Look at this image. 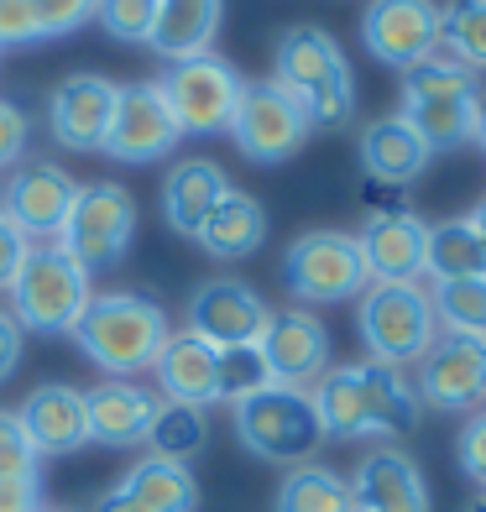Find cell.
<instances>
[{"mask_svg":"<svg viewBox=\"0 0 486 512\" xmlns=\"http://www.w3.org/2000/svg\"><path fill=\"white\" fill-rule=\"evenodd\" d=\"M309 398L319 408L324 439H398L419 424V408H424L403 371L372 356L330 366L309 387Z\"/></svg>","mask_w":486,"mask_h":512,"instance_id":"cell-1","label":"cell"},{"mask_svg":"<svg viewBox=\"0 0 486 512\" xmlns=\"http://www.w3.org/2000/svg\"><path fill=\"white\" fill-rule=\"evenodd\" d=\"M168 335H173L168 309L136 288L95 293L84 319L74 324V345L105 371V382H136L142 371H152Z\"/></svg>","mask_w":486,"mask_h":512,"instance_id":"cell-2","label":"cell"},{"mask_svg":"<svg viewBox=\"0 0 486 512\" xmlns=\"http://www.w3.org/2000/svg\"><path fill=\"white\" fill-rule=\"evenodd\" d=\"M272 84L309 110V126H345L356 115V74L324 27H288L277 37Z\"/></svg>","mask_w":486,"mask_h":512,"instance_id":"cell-3","label":"cell"},{"mask_svg":"<svg viewBox=\"0 0 486 512\" xmlns=\"http://www.w3.org/2000/svg\"><path fill=\"white\" fill-rule=\"evenodd\" d=\"M89 298V272L58 241H37L11 283V319L27 335H74Z\"/></svg>","mask_w":486,"mask_h":512,"instance_id":"cell-4","label":"cell"},{"mask_svg":"<svg viewBox=\"0 0 486 512\" xmlns=\"http://www.w3.org/2000/svg\"><path fill=\"white\" fill-rule=\"evenodd\" d=\"M236 439L246 455H257L267 465H309L324 445L319 408L309 398V387H262L246 403H236Z\"/></svg>","mask_w":486,"mask_h":512,"instance_id":"cell-5","label":"cell"},{"mask_svg":"<svg viewBox=\"0 0 486 512\" xmlns=\"http://www.w3.org/2000/svg\"><path fill=\"white\" fill-rule=\"evenodd\" d=\"M356 330L366 356L382 366H419L439 340V319L424 283H372L356 298Z\"/></svg>","mask_w":486,"mask_h":512,"instance_id":"cell-6","label":"cell"},{"mask_svg":"<svg viewBox=\"0 0 486 512\" xmlns=\"http://www.w3.org/2000/svg\"><path fill=\"white\" fill-rule=\"evenodd\" d=\"M283 283L298 304H351L372 288L351 230H304L283 256Z\"/></svg>","mask_w":486,"mask_h":512,"instance_id":"cell-7","label":"cell"},{"mask_svg":"<svg viewBox=\"0 0 486 512\" xmlns=\"http://www.w3.org/2000/svg\"><path fill=\"white\" fill-rule=\"evenodd\" d=\"M157 89L168 95V110L183 136H230V121L241 110L246 95V79L215 53H199V58H183L168 63V74L157 79Z\"/></svg>","mask_w":486,"mask_h":512,"instance_id":"cell-8","label":"cell"},{"mask_svg":"<svg viewBox=\"0 0 486 512\" xmlns=\"http://www.w3.org/2000/svg\"><path fill=\"white\" fill-rule=\"evenodd\" d=\"M136 236V199L121 183H79V199L58 230V246L84 272H105L131 251Z\"/></svg>","mask_w":486,"mask_h":512,"instance_id":"cell-9","label":"cell"},{"mask_svg":"<svg viewBox=\"0 0 486 512\" xmlns=\"http://www.w3.org/2000/svg\"><path fill=\"white\" fill-rule=\"evenodd\" d=\"M309 110L298 105L283 84H246L241 95V110L236 121H230V142L246 162H262V168H277V162H288L298 147L309 142Z\"/></svg>","mask_w":486,"mask_h":512,"instance_id":"cell-10","label":"cell"},{"mask_svg":"<svg viewBox=\"0 0 486 512\" xmlns=\"http://www.w3.org/2000/svg\"><path fill=\"white\" fill-rule=\"evenodd\" d=\"M79 199V178L63 162H21V168L0 183V215H6L32 246L37 241H58V230L68 220V209Z\"/></svg>","mask_w":486,"mask_h":512,"instance_id":"cell-11","label":"cell"},{"mask_svg":"<svg viewBox=\"0 0 486 512\" xmlns=\"http://www.w3.org/2000/svg\"><path fill=\"white\" fill-rule=\"evenodd\" d=\"M178 142H183V131H178L173 110H168V95L157 89V79H147V84H121L100 152L115 157V162H131V168H147V162L168 157Z\"/></svg>","mask_w":486,"mask_h":512,"instance_id":"cell-12","label":"cell"},{"mask_svg":"<svg viewBox=\"0 0 486 512\" xmlns=\"http://www.w3.org/2000/svg\"><path fill=\"white\" fill-rule=\"evenodd\" d=\"M413 392L434 413H476L486 403V340L439 330V340L419 361Z\"/></svg>","mask_w":486,"mask_h":512,"instance_id":"cell-13","label":"cell"},{"mask_svg":"<svg viewBox=\"0 0 486 512\" xmlns=\"http://www.w3.org/2000/svg\"><path fill=\"white\" fill-rule=\"evenodd\" d=\"M361 42L377 63L408 74L439 53V6L434 0H372L361 16Z\"/></svg>","mask_w":486,"mask_h":512,"instance_id":"cell-14","label":"cell"},{"mask_svg":"<svg viewBox=\"0 0 486 512\" xmlns=\"http://www.w3.org/2000/svg\"><path fill=\"white\" fill-rule=\"evenodd\" d=\"M183 319H189V335H199V340H210L215 351H225V345H257L272 309L262 304L257 288L241 283V277H215V283L194 288Z\"/></svg>","mask_w":486,"mask_h":512,"instance_id":"cell-15","label":"cell"},{"mask_svg":"<svg viewBox=\"0 0 486 512\" xmlns=\"http://www.w3.org/2000/svg\"><path fill=\"white\" fill-rule=\"evenodd\" d=\"M257 351L277 387H314L330 371V330L309 309H283L267 319Z\"/></svg>","mask_w":486,"mask_h":512,"instance_id":"cell-16","label":"cell"},{"mask_svg":"<svg viewBox=\"0 0 486 512\" xmlns=\"http://www.w3.org/2000/svg\"><path fill=\"white\" fill-rule=\"evenodd\" d=\"M115 95H121V84H110L105 74H68L48 95L53 142L63 152H100L115 115Z\"/></svg>","mask_w":486,"mask_h":512,"instance_id":"cell-17","label":"cell"},{"mask_svg":"<svg viewBox=\"0 0 486 512\" xmlns=\"http://www.w3.org/2000/svg\"><path fill=\"white\" fill-rule=\"evenodd\" d=\"M16 418H21V434H27V445H32L37 460L74 455V450L89 445V403H84V392L68 387V382L32 387L27 398H21Z\"/></svg>","mask_w":486,"mask_h":512,"instance_id":"cell-18","label":"cell"},{"mask_svg":"<svg viewBox=\"0 0 486 512\" xmlns=\"http://www.w3.org/2000/svg\"><path fill=\"white\" fill-rule=\"evenodd\" d=\"M194 507H199L194 471L157 455L126 465V476L95 497V512H194Z\"/></svg>","mask_w":486,"mask_h":512,"instance_id":"cell-19","label":"cell"},{"mask_svg":"<svg viewBox=\"0 0 486 512\" xmlns=\"http://www.w3.org/2000/svg\"><path fill=\"white\" fill-rule=\"evenodd\" d=\"M356 512H429V481L419 460L398 445H377L351 471Z\"/></svg>","mask_w":486,"mask_h":512,"instance_id":"cell-20","label":"cell"},{"mask_svg":"<svg viewBox=\"0 0 486 512\" xmlns=\"http://www.w3.org/2000/svg\"><path fill=\"white\" fill-rule=\"evenodd\" d=\"M361 256L372 283H419L429 256V225L403 209V215H372L361 225Z\"/></svg>","mask_w":486,"mask_h":512,"instance_id":"cell-21","label":"cell"},{"mask_svg":"<svg viewBox=\"0 0 486 512\" xmlns=\"http://www.w3.org/2000/svg\"><path fill=\"white\" fill-rule=\"evenodd\" d=\"M84 403H89V445H105V450L147 445L152 418L162 408V398L142 382H100L84 392Z\"/></svg>","mask_w":486,"mask_h":512,"instance_id":"cell-22","label":"cell"},{"mask_svg":"<svg viewBox=\"0 0 486 512\" xmlns=\"http://www.w3.org/2000/svg\"><path fill=\"white\" fill-rule=\"evenodd\" d=\"M152 377H157V398H168V403H189V408L220 403V351L189 330L168 335V345L152 361Z\"/></svg>","mask_w":486,"mask_h":512,"instance_id":"cell-23","label":"cell"},{"mask_svg":"<svg viewBox=\"0 0 486 512\" xmlns=\"http://www.w3.org/2000/svg\"><path fill=\"white\" fill-rule=\"evenodd\" d=\"M434 162V147L413 131L403 115H382L361 131V168L372 183H387V189H403Z\"/></svg>","mask_w":486,"mask_h":512,"instance_id":"cell-24","label":"cell"},{"mask_svg":"<svg viewBox=\"0 0 486 512\" xmlns=\"http://www.w3.org/2000/svg\"><path fill=\"white\" fill-rule=\"evenodd\" d=\"M230 194V178L210 157H183L173 162L168 183H162V220L178 236H199V225L210 220V209Z\"/></svg>","mask_w":486,"mask_h":512,"instance_id":"cell-25","label":"cell"},{"mask_svg":"<svg viewBox=\"0 0 486 512\" xmlns=\"http://www.w3.org/2000/svg\"><path fill=\"white\" fill-rule=\"evenodd\" d=\"M220 16H225V0H157V27H152L147 48L162 63L199 58V53H210Z\"/></svg>","mask_w":486,"mask_h":512,"instance_id":"cell-26","label":"cell"},{"mask_svg":"<svg viewBox=\"0 0 486 512\" xmlns=\"http://www.w3.org/2000/svg\"><path fill=\"white\" fill-rule=\"evenodd\" d=\"M194 241L210 251V256H220V262H241V256L262 251V241H267V204L241 194V189H230L210 209V220L199 225Z\"/></svg>","mask_w":486,"mask_h":512,"instance_id":"cell-27","label":"cell"},{"mask_svg":"<svg viewBox=\"0 0 486 512\" xmlns=\"http://www.w3.org/2000/svg\"><path fill=\"white\" fill-rule=\"evenodd\" d=\"M424 277H429V283H455V277H486V241H481V230H476L466 215L429 225Z\"/></svg>","mask_w":486,"mask_h":512,"instance_id":"cell-28","label":"cell"},{"mask_svg":"<svg viewBox=\"0 0 486 512\" xmlns=\"http://www.w3.org/2000/svg\"><path fill=\"white\" fill-rule=\"evenodd\" d=\"M272 512H356L351 476L330 471V465H314V460L293 465L272 497Z\"/></svg>","mask_w":486,"mask_h":512,"instance_id":"cell-29","label":"cell"},{"mask_svg":"<svg viewBox=\"0 0 486 512\" xmlns=\"http://www.w3.org/2000/svg\"><path fill=\"white\" fill-rule=\"evenodd\" d=\"M147 455L157 460H178L189 465L204 455V445H210V418H204V408H189V403H168L162 398L157 418H152V434H147Z\"/></svg>","mask_w":486,"mask_h":512,"instance_id":"cell-30","label":"cell"},{"mask_svg":"<svg viewBox=\"0 0 486 512\" xmlns=\"http://www.w3.org/2000/svg\"><path fill=\"white\" fill-rule=\"evenodd\" d=\"M403 121L424 136L434 152L445 147H466L476 142V115H481V95L476 100H429V105H403Z\"/></svg>","mask_w":486,"mask_h":512,"instance_id":"cell-31","label":"cell"},{"mask_svg":"<svg viewBox=\"0 0 486 512\" xmlns=\"http://www.w3.org/2000/svg\"><path fill=\"white\" fill-rule=\"evenodd\" d=\"M481 95V74L466 63H455L450 53L445 58H424L419 68L403 74V105H429V100H476Z\"/></svg>","mask_w":486,"mask_h":512,"instance_id":"cell-32","label":"cell"},{"mask_svg":"<svg viewBox=\"0 0 486 512\" xmlns=\"http://www.w3.org/2000/svg\"><path fill=\"white\" fill-rule=\"evenodd\" d=\"M429 304L445 335H476L486 340V277H455V283H429Z\"/></svg>","mask_w":486,"mask_h":512,"instance_id":"cell-33","label":"cell"},{"mask_svg":"<svg viewBox=\"0 0 486 512\" xmlns=\"http://www.w3.org/2000/svg\"><path fill=\"white\" fill-rule=\"evenodd\" d=\"M439 48L466 68H486V0H450L439 6Z\"/></svg>","mask_w":486,"mask_h":512,"instance_id":"cell-34","label":"cell"},{"mask_svg":"<svg viewBox=\"0 0 486 512\" xmlns=\"http://www.w3.org/2000/svg\"><path fill=\"white\" fill-rule=\"evenodd\" d=\"M262 387H272V371H267L257 345H225L220 351V403L236 408V403L251 398V392H262Z\"/></svg>","mask_w":486,"mask_h":512,"instance_id":"cell-35","label":"cell"},{"mask_svg":"<svg viewBox=\"0 0 486 512\" xmlns=\"http://www.w3.org/2000/svg\"><path fill=\"white\" fill-rule=\"evenodd\" d=\"M95 21L115 42H152L157 0H95Z\"/></svg>","mask_w":486,"mask_h":512,"instance_id":"cell-36","label":"cell"},{"mask_svg":"<svg viewBox=\"0 0 486 512\" xmlns=\"http://www.w3.org/2000/svg\"><path fill=\"white\" fill-rule=\"evenodd\" d=\"M11 476H37V455L27 445V434H21L16 408L0 403V481H11Z\"/></svg>","mask_w":486,"mask_h":512,"instance_id":"cell-37","label":"cell"},{"mask_svg":"<svg viewBox=\"0 0 486 512\" xmlns=\"http://www.w3.org/2000/svg\"><path fill=\"white\" fill-rule=\"evenodd\" d=\"M27 147H32V121L27 110L0 100V173H16L27 162Z\"/></svg>","mask_w":486,"mask_h":512,"instance_id":"cell-38","label":"cell"},{"mask_svg":"<svg viewBox=\"0 0 486 512\" xmlns=\"http://www.w3.org/2000/svg\"><path fill=\"white\" fill-rule=\"evenodd\" d=\"M37 11V37H68L95 16V0H32Z\"/></svg>","mask_w":486,"mask_h":512,"instance_id":"cell-39","label":"cell"},{"mask_svg":"<svg viewBox=\"0 0 486 512\" xmlns=\"http://www.w3.org/2000/svg\"><path fill=\"white\" fill-rule=\"evenodd\" d=\"M455 460H460V471H466V481L486 492V408H476L466 424H460Z\"/></svg>","mask_w":486,"mask_h":512,"instance_id":"cell-40","label":"cell"},{"mask_svg":"<svg viewBox=\"0 0 486 512\" xmlns=\"http://www.w3.org/2000/svg\"><path fill=\"white\" fill-rule=\"evenodd\" d=\"M27 42H42L32 0H0V48H27Z\"/></svg>","mask_w":486,"mask_h":512,"instance_id":"cell-41","label":"cell"},{"mask_svg":"<svg viewBox=\"0 0 486 512\" xmlns=\"http://www.w3.org/2000/svg\"><path fill=\"white\" fill-rule=\"evenodd\" d=\"M27 251H32V241L21 236V230H16L6 215H0V293H11L21 262H27Z\"/></svg>","mask_w":486,"mask_h":512,"instance_id":"cell-42","label":"cell"},{"mask_svg":"<svg viewBox=\"0 0 486 512\" xmlns=\"http://www.w3.org/2000/svg\"><path fill=\"white\" fill-rule=\"evenodd\" d=\"M21 356H27V330L11 319V309H0V387L21 371Z\"/></svg>","mask_w":486,"mask_h":512,"instance_id":"cell-43","label":"cell"},{"mask_svg":"<svg viewBox=\"0 0 486 512\" xmlns=\"http://www.w3.org/2000/svg\"><path fill=\"white\" fill-rule=\"evenodd\" d=\"M0 512H42V481L37 476L0 481Z\"/></svg>","mask_w":486,"mask_h":512,"instance_id":"cell-44","label":"cell"},{"mask_svg":"<svg viewBox=\"0 0 486 512\" xmlns=\"http://www.w3.org/2000/svg\"><path fill=\"white\" fill-rule=\"evenodd\" d=\"M403 189H387V183H372L366 178V209H372V215H403V199H398Z\"/></svg>","mask_w":486,"mask_h":512,"instance_id":"cell-45","label":"cell"},{"mask_svg":"<svg viewBox=\"0 0 486 512\" xmlns=\"http://www.w3.org/2000/svg\"><path fill=\"white\" fill-rule=\"evenodd\" d=\"M466 220H471V225L481 230V241H486V194H481V199L471 204V215H466Z\"/></svg>","mask_w":486,"mask_h":512,"instance_id":"cell-46","label":"cell"},{"mask_svg":"<svg viewBox=\"0 0 486 512\" xmlns=\"http://www.w3.org/2000/svg\"><path fill=\"white\" fill-rule=\"evenodd\" d=\"M476 147L486 152V100H481V115H476Z\"/></svg>","mask_w":486,"mask_h":512,"instance_id":"cell-47","label":"cell"},{"mask_svg":"<svg viewBox=\"0 0 486 512\" xmlns=\"http://www.w3.org/2000/svg\"><path fill=\"white\" fill-rule=\"evenodd\" d=\"M466 512H486V492H481V497H476V502H471Z\"/></svg>","mask_w":486,"mask_h":512,"instance_id":"cell-48","label":"cell"},{"mask_svg":"<svg viewBox=\"0 0 486 512\" xmlns=\"http://www.w3.org/2000/svg\"><path fill=\"white\" fill-rule=\"evenodd\" d=\"M42 512H68V507H42Z\"/></svg>","mask_w":486,"mask_h":512,"instance_id":"cell-49","label":"cell"}]
</instances>
